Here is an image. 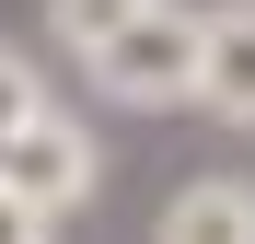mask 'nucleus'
Wrapping results in <instances>:
<instances>
[{"label":"nucleus","mask_w":255,"mask_h":244,"mask_svg":"<svg viewBox=\"0 0 255 244\" xmlns=\"http://www.w3.org/2000/svg\"><path fill=\"white\" fill-rule=\"evenodd\" d=\"M81 70H93L116 105H186L197 93V23L174 12V0H139L105 47H81Z\"/></svg>","instance_id":"f257e3e1"},{"label":"nucleus","mask_w":255,"mask_h":244,"mask_svg":"<svg viewBox=\"0 0 255 244\" xmlns=\"http://www.w3.org/2000/svg\"><path fill=\"white\" fill-rule=\"evenodd\" d=\"M93 175H105V163H93V140H81L58 105H35L12 140H0V186H23L47 221H58V210H81V198H93Z\"/></svg>","instance_id":"f03ea898"},{"label":"nucleus","mask_w":255,"mask_h":244,"mask_svg":"<svg viewBox=\"0 0 255 244\" xmlns=\"http://www.w3.org/2000/svg\"><path fill=\"white\" fill-rule=\"evenodd\" d=\"M186 105H209L221 128H255V0L197 23V93Z\"/></svg>","instance_id":"7ed1b4c3"},{"label":"nucleus","mask_w":255,"mask_h":244,"mask_svg":"<svg viewBox=\"0 0 255 244\" xmlns=\"http://www.w3.org/2000/svg\"><path fill=\"white\" fill-rule=\"evenodd\" d=\"M162 244H255V186H186L162 210Z\"/></svg>","instance_id":"20e7f679"},{"label":"nucleus","mask_w":255,"mask_h":244,"mask_svg":"<svg viewBox=\"0 0 255 244\" xmlns=\"http://www.w3.org/2000/svg\"><path fill=\"white\" fill-rule=\"evenodd\" d=\"M128 12H139V0H47V23L70 35V47H105V35H116Z\"/></svg>","instance_id":"39448f33"},{"label":"nucleus","mask_w":255,"mask_h":244,"mask_svg":"<svg viewBox=\"0 0 255 244\" xmlns=\"http://www.w3.org/2000/svg\"><path fill=\"white\" fill-rule=\"evenodd\" d=\"M35 105H47V93H35V70H23L12 47H0V140H12V128H23V116H35Z\"/></svg>","instance_id":"423d86ee"},{"label":"nucleus","mask_w":255,"mask_h":244,"mask_svg":"<svg viewBox=\"0 0 255 244\" xmlns=\"http://www.w3.org/2000/svg\"><path fill=\"white\" fill-rule=\"evenodd\" d=\"M0 244H47V210H35L23 186H0Z\"/></svg>","instance_id":"0eeeda50"}]
</instances>
